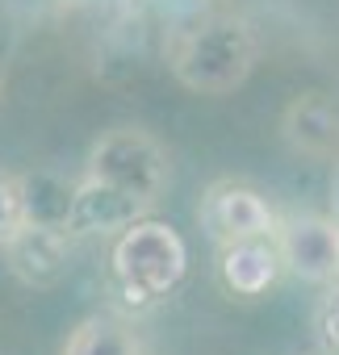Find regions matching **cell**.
I'll return each instance as SVG.
<instances>
[{
  "mask_svg": "<svg viewBox=\"0 0 339 355\" xmlns=\"http://www.w3.org/2000/svg\"><path fill=\"white\" fill-rule=\"evenodd\" d=\"M167 189V150L147 130L122 125L92 142L72 189V234H113L155 209Z\"/></svg>",
  "mask_w": 339,
  "mask_h": 355,
  "instance_id": "6da1fadb",
  "label": "cell"
},
{
  "mask_svg": "<svg viewBox=\"0 0 339 355\" xmlns=\"http://www.w3.org/2000/svg\"><path fill=\"white\" fill-rule=\"evenodd\" d=\"M189 276V243L172 222L159 218H134L109 234L105 251V288L113 297V309L138 318L176 297V288Z\"/></svg>",
  "mask_w": 339,
  "mask_h": 355,
  "instance_id": "7a4b0ae2",
  "label": "cell"
},
{
  "mask_svg": "<svg viewBox=\"0 0 339 355\" xmlns=\"http://www.w3.org/2000/svg\"><path fill=\"white\" fill-rule=\"evenodd\" d=\"M256 38L235 17H206L167 42V67L201 96H226L251 76Z\"/></svg>",
  "mask_w": 339,
  "mask_h": 355,
  "instance_id": "3957f363",
  "label": "cell"
},
{
  "mask_svg": "<svg viewBox=\"0 0 339 355\" xmlns=\"http://www.w3.org/2000/svg\"><path fill=\"white\" fill-rule=\"evenodd\" d=\"M201 230L210 234L214 247L226 243H247V239H268L281 226V214L268 205V197L243 180H218L201 197Z\"/></svg>",
  "mask_w": 339,
  "mask_h": 355,
  "instance_id": "277c9868",
  "label": "cell"
},
{
  "mask_svg": "<svg viewBox=\"0 0 339 355\" xmlns=\"http://www.w3.org/2000/svg\"><path fill=\"white\" fill-rule=\"evenodd\" d=\"M276 247L285 259V276L306 284L339 280V218L331 214H293L276 226Z\"/></svg>",
  "mask_w": 339,
  "mask_h": 355,
  "instance_id": "5b68a950",
  "label": "cell"
},
{
  "mask_svg": "<svg viewBox=\"0 0 339 355\" xmlns=\"http://www.w3.org/2000/svg\"><path fill=\"white\" fill-rule=\"evenodd\" d=\"M72 247H76V234L67 226H59V222H26L5 243V259H9V272L22 284L47 288V284L67 276Z\"/></svg>",
  "mask_w": 339,
  "mask_h": 355,
  "instance_id": "8992f818",
  "label": "cell"
},
{
  "mask_svg": "<svg viewBox=\"0 0 339 355\" xmlns=\"http://www.w3.org/2000/svg\"><path fill=\"white\" fill-rule=\"evenodd\" d=\"M281 276H285V259H281L276 234L218 247V284L239 301L264 297L268 288L281 284Z\"/></svg>",
  "mask_w": 339,
  "mask_h": 355,
  "instance_id": "52a82bcc",
  "label": "cell"
},
{
  "mask_svg": "<svg viewBox=\"0 0 339 355\" xmlns=\"http://www.w3.org/2000/svg\"><path fill=\"white\" fill-rule=\"evenodd\" d=\"M281 130L289 138V146L306 159H339V101L326 92H306L297 96L285 117Z\"/></svg>",
  "mask_w": 339,
  "mask_h": 355,
  "instance_id": "ba28073f",
  "label": "cell"
},
{
  "mask_svg": "<svg viewBox=\"0 0 339 355\" xmlns=\"http://www.w3.org/2000/svg\"><path fill=\"white\" fill-rule=\"evenodd\" d=\"M59 355H147V343L130 313L105 309V313H88L84 322H76Z\"/></svg>",
  "mask_w": 339,
  "mask_h": 355,
  "instance_id": "9c48e42d",
  "label": "cell"
},
{
  "mask_svg": "<svg viewBox=\"0 0 339 355\" xmlns=\"http://www.w3.org/2000/svg\"><path fill=\"white\" fill-rule=\"evenodd\" d=\"M30 222V209H26V175L0 167V251L5 243Z\"/></svg>",
  "mask_w": 339,
  "mask_h": 355,
  "instance_id": "30bf717a",
  "label": "cell"
},
{
  "mask_svg": "<svg viewBox=\"0 0 339 355\" xmlns=\"http://www.w3.org/2000/svg\"><path fill=\"white\" fill-rule=\"evenodd\" d=\"M310 330H314L318 355H339V280L322 284V297L314 301V313H310Z\"/></svg>",
  "mask_w": 339,
  "mask_h": 355,
  "instance_id": "8fae6325",
  "label": "cell"
},
{
  "mask_svg": "<svg viewBox=\"0 0 339 355\" xmlns=\"http://www.w3.org/2000/svg\"><path fill=\"white\" fill-rule=\"evenodd\" d=\"M0 92H5V63H0Z\"/></svg>",
  "mask_w": 339,
  "mask_h": 355,
  "instance_id": "7c38bea8",
  "label": "cell"
}]
</instances>
